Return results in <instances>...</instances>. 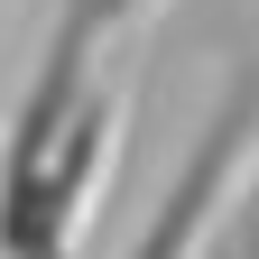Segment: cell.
<instances>
[{
	"mask_svg": "<svg viewBox=\"0 0 259 259\" xmlns=\"http://www.w3.org/2000/svg\"><path fill=\"white\" fill-rule=\"evenodd\" d=\"M65 10H74V19L93 28V37H120V28H139V19L157 10V0H65Z\"/></svg>",
	"mask_w": 259,
	"mask_h": 259,
	"instance_id": "7a4b0ae2",
	"label": "cell"
},
{
	"mask_svg": "<svg viewBox=\"0 0 259 259\" xmlns=\"http://www.w3.org/2000/svg\"><path fill=\"white\" fill-rule=\"evenodd\" d=\"M250 167H259V65H232L222 102L185 139L176 176L157 185V204H148L139 232H130L120 259H213V241H222V222H232Z\"/></svg>",
	"mask_w": 259,
	"mask_h": 259,
	"instance_id": "6da1fadb",
	"label": "cell"
},
{
	"mask_svg": "<svg viewBox=\"0 0 259 259\" xmlns=\"http://www.w3.org/2000/svg\"><path fill=\"white\" fill-rule=\"evenodd\" d=\"M213 259H241V250H232V241H213Z\"/></svg>",
	"mask_w": 259,
	"mask_h": 259,
	"instance_id": "3957f363",
	"label": "cell"
}]
</instances>
